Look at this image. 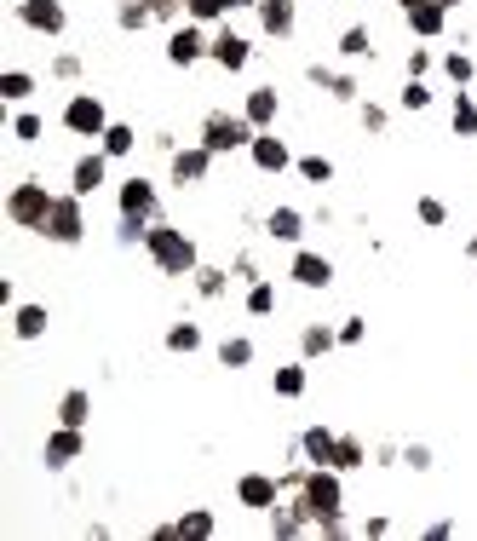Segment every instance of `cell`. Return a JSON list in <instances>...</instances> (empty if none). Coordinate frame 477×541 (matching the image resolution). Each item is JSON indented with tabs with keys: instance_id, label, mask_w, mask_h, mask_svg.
I'll list each match as a JSON object with an SVG mask.
<instances>
[{
	"instance_id": "cell-1",
	"label": "cell",
	"mask_w": 477,
	"mask_h": 541,
	"mask_svg": "<svg viewBox=\"0 0 477 541\" xmlns=\"http://www.w3.org/2000/svg\"><path fill=\"white\" fill-rule=\"evenodd\" d=\"M144 259L156 265L161 277H190L196 265H202V248H196V236L173 225V219H156L150 236H144Z\"/></svg>"
},
{
	"instance_id": "cell-2",
	"label": "cell",
	"mask_w": 477,
	"mask_h": 541,
	"mask_svg": "<svg viewBox=\"0 0 477 541\" xmlns=\"http://www.w3.org/2000/svg\"><path fill=\"white\" fill-rule=\"evenodd\" d=\"M253 133H259V127H253L242 110H207L202 127H196V139H202L207 150L219 156V162H225V156H248Z\"/></svg>"
},
{
	"instance_id": "cell-3",
	"label": "cell",
	"mask_w": 477,
	"mask_h": 541,
	"mask_svg": "<svg viewBox=\"0 0 477 541\" xmlns=\"http://www.w3.org/2000/svg\"><path fill=\"white\" fill-rule=\"evenodd\" d=\"M52 202H58V190H46V179H18V185L6 190V219H12L18 231H35V236H41Z\"/></svg>"
},
{
	"instance_id": "cell-4",
	"label": "cell",
	"mask_w": 477,
	"mask_h": 541,
	"mask_svg": "<svg viewBox=\"0 0 477 541\" xmlns=\"http://www.w3.org/2000/svg\"><path fill=\"white\" fill-rule=\"evenodd\" d=\"M41 236L52 242V248H81V242H87V196L64 190V196L52 202V213H46Z\"/></svg>"
},
{
	"instance_id": "cell-5",
	"label": "cell",
	"mask_w": 477,
	"mask_h": 541,
	"mask_svg": "<svg viewBox=\"0 0 477 541\" xmlns=\"http://www.w3.org/2000/svg\"><path fill=\"white\" fill-rule=\"evenodd\" d=\"M110 110H104V98L98 93H69L64 110H58V127H64L69 139H104V127H110Z\"/></svg>"
},
{
	"instance_id": "cell-6",
	"label": "cell",
	"mask_w": 477,
	"mask_h": 541,
	"mask_svg": "<svg viewBox=\"0 0 477 541\" xmlns=\"http://www.w3.org/2000/svg\"><path fill=\"white\" fill-rule=\"evenodd\" d=\"M299 501H305V513H311V518L345 513V472L340 467H311V478H305Z\"/></svg>"
},
{
	"instance_id": "cell-7",
	"label": "cell",
	"mask_w": 477,
	"mask_h": 541,
	"mask_svg": "<svg viewBox=\"0 0 477 541\" xmlns=\"http://www.w3.org/2000/svg\"><path fill=\"white\" fill-rule=\"evenodd\" d=\"M213 150H207L202 139H190V144H179L173 156H167V185H179V190H202L207 179H213Z\"/></svg>"
},
{
	"instance_id": "cell-8",
	"label": "cell",
	"mask_w": 477,
	"mask_h": 541,
	"mask_svg": "<svg viewBox=\"0 0 477 541\" xmlns=\"http://www.w3.org/2000/svg\"><path fill=\"white\" fill-rule=\"evenodd\" d=\"M207 52H213V29L190 24V18L179 29H167V64L173 70H196V64H207Z\"/></svg>"
},
{
	"instance_id": "cell-9",
	"label": "cell",
	"mask_w": 477,
	"mask_h": 541,
	"mask_svg": "<svg viewBox=\"0 0 477 541\" xmlns=\"http://www.w3.org/2000/svg\"><path fill=\"white\" fill-rule=\"evenodd\" d=\"M81 455H87V426H64V421H58L52 432H46V444H41V467L46 472H69Z\"/></svg>"
},
{
	"instance_id": "cell-10",
	"label": "cell",
	"mask_w": 477,
	"mask_h": 541,
	"mask_svg": "<svg viewBox=\"0 0 477 541\" xmlns=\"http://www.w3.org/2000/svg\"><path fill=\"white\" fill-rule=\"evenodd\" d=\"M288 283L305 288V294H322V288H334V259L299 242L294 254H288Z\"/></svg>"
},
{
	"instance_id": "cell-11",
	"label": "cell",
	"mask_w": 477,
	"mask_h": 541,
	"mask_svg": "<svg viewBox=\"0 0 477 541\" xmlns=\"http://www.w3.org/2000/svg\"><path fill=\"white\" fill-rule=\"evenodd\" d=\"M115 213H127V219H161V190H156V179L127 173V179L115 185Z\"/></svg>"
},
{
	"instance_id": "cell-12",
	"label": "cell",
	"mask_w": 477,
	"mask_h": 541,
	"mask_svg": "<svg viewBox=\"0 0 477 541\" xmlns=\"http://www.w3.org/2000/svg\"><path fill=\"white\" fill-rule=\"evenodd\" d=\"M265 530H271V541H299V536H317V518L305 513L299 495H282L271 513H265Z\"/></svg>"
},
{
	"instance_id": "cell-13",
	"label": "cell",
	"mask_w": 477,
	"mask_h": 541,
	"mask_svg": "<svg viewBox=\"0 0 477 541\" xmlns=\"http://www.w3.org/2000/svg\"><path fill=\"white\" fill-rule=\"evenodd\" d=\"M18 24L41 41H58L69 29V6L64 0H18Z\"/></svg>"
},
{
	"instance_id": "cell-14",
	"label": "cell",
	"mask_w": 477,
	"mask_h": 541,
	"mask_svg": "<svg viewBox=\"0 0 477 541\" xmlns=\"http://www.w3.org/2000/svg\"><path fill=\"white\" fill-rule=\"evenodd\" d=\"M248 162H253V173H265V179H276V173H294V144L282 139V133H253V144H248Z\"/></svg>"
},
{
	"instance_id": "cell-15",
	"label": "cell",
	"mask_w": 477,
	"mask_h": 541,
	"mask_svg": "<svg viewBox=\"0 0 477 541\" xmlns=\"http://www.w3.org/2000/svg\"><path fill=\"white\" fill-rule=\"evenodd\" d=\"M207 64H219L225 75H242L253 64V41L242 35V29L219 24V29H213V52H207Z\"/></svg>"
},
{
	"instance_id": "cell-16",
	"label": "cell",
	"mask_w": 477,
	"mask_h": 541,
	"mask_svg": "<svg viewBox=\"0 0 477 541\" xmlns=\"http://www.w3.org/2000/svg\"><path fill=\"white\" fill-rule=\"evenodd\" d=\"M276 501H282V478L276 472H242L236 478V507L242 513H271Z\"/></svg>"
},
{
	"instance_id": "cell-17",
	"label": "cell",
	"mask_w": 477,
	"mask_h": 541,
	"mask_svg": "<svg viewBox=\"0 0 477 541\" xmlns=\"http://www.w3.org/2000/svg\"><path fill=\"white\" fill-rule=\"evenodd\" d=\"M259 35L265 41H294L299 35V0H259Z\"/></svg>"
},
{
	"instance_id": "cell-18",
	"label": "cell",
	"mask_w": 477,
	"mask_h": 541,
	"mask_svg": "<svg viewBox=\"0 0 477 541\" xmlns=\"http://www.w3.org/2000/svg\"><path fill=\"white\" fill-rule=\"evenodd\" d=\"M403 24H409L414 41H443L449 35V6L443 0H414L409 12H403Z\"/></svg>"
},
{
	"instance_id": "cell-19",
	"label": "cell",
	"mask_w": 477,
	"mask_h": 541,
	"mask_svg": "<svg viewBox=\"0 0 477 541\" xmlns=\"http://www.w3.org/2000/svg\"><path fill=\"white\" fill-rule=\"evenodd\" d=\"M104 185H110V156L104 150H87V156L69 162V190L75 196H98Z\"/></svg>"
},
{
	"instance_id": "cell-20",
	"label": "cell",
	"mask_w": 477,
	"mask_h": 541,
	"mask_svg": "<svg viewBox=\"0 0 477 541\" xmlns=\"http://www.w3.org/2000/svg\"><path fill=\"white\" fill-rule=\"evenodd\" d=\"M305 225H311V219H305L294 202H276V208L265 213V236L282 242V248H299V242H305Z\"/></svg>"
},
{
	"instance_id": "cell-21",
	"label": "cell",
	"mask_w": 477,
	"mask_h": 541,
	"mask_svg": "<svg viewBox=\"0 0 477 541\" xmlns=\"http://www.w3.org/2000/svg\"><path fill=\"white\" fill-rule=\"evenodd\" d=\"M242 116H248L259 133H271L276 121H282V93H276L271 81H265V87H248V93H242Z\"/></svg>"
},
{
	"instance_id": "cell-22",
	"label": "cell",
	"mask_w": 477,
	"mask_h": 541,
	"mask_svg": "<svg viewBox=\"0 0 477 541\" xmlns=\"http://www.w3.org/2000/svg\"><path fill=\"white\" fill-rule=\"evenodd\" d=\"M46 329H52V311H46L41 300H18V306H12V340L35 346V340H46Z\"/></svg>"
},
{
	"instance_id": "cell-23",
	"label": "cell",
	"mask_w": 477,
	"mask_h": 541,
	"mask_svg": "<svg viewBox=\"0 0 477 541\" xmlns=\"http://www.w3.org/2000/svg\"><path fill=\"white\" fill-rule=\"evenodd\" d=\"M294 444H299V455H305L311 467H334V444H340V432H334V426H322V421H311Z\"/></svg>"
},
{
	"instance_id": "cell-24",
	"label": "cell",
	"mask_w": 477,
	"mask_h": 541,
	"mask_svg": "<svg viewBox=\"0 0 477 541\" xmlns=\"http://www.w3.org/2000/svg\"><path fill=\"white\" fill-rule=\"evenodd\" d=\"M334 352H340V329L334 323H299V357L305 363H322Z\"/></svg>"
},
{
	"instance_id": "cell-25",
	"label": "cell",
	"mask_w": 477,
	"mask_h": 541,
	"mask_svg": "<svg viewBox=\"0 0 477 541\" xmlns=\"http://www.w3.org/2000/svg\"><path fill=\"white\" fill-rule=\"evenodd\" d=\"M271 392H276V398H288V403H299L305 392H311V363H305V357L282 363V369L271 375Z\"/></svg>"
},
{
	"instance_id": "cell-26",
	"label": "cell",
	"mask_w": 477,
	"mask_h": 541,
	"mask_svg": "<svg viewBox=\"0 0 477 541\" xmlns=\"http://www.w3.org/2000/svg\"><path fill=\"white\" fill-rule=\"evenodd\" d=\"M190 283H196V294H202L207 306H219V300H225L230 294V283H236V277H230V265H196V271H190Z\"/></svg>"
},
{
	"instance_id": "cell-27",
	"label": "cell",
	"mask_w": 477,
	"mask_h": 541,
	"mask_svg": "<svg viewBox=\"0 0 477 541\" xmlns=\"http://www.w3.org/2000/svg\"><path fill=\"white\" fill-rule=\"evenodd\" d=\"M437 70H443V81H449L455 93H466V87L477 81V58L466 47H455V52H443V58H437Z\"/></svg>"
},
{
	"instance_id": "cell-28",
	"label": "cell",
	"mask_w": 477,
	"mask_h": 541,
	"mask_svg": "<svg viewBox=\"0 0 477 541\" xmlns=\"http://www.w3.org/2000/svg\"><path fill=\"white\" fill-rule=\"evenodd\" d=\"M334 52H340L345 64H363V58H374V29H368V24H345L340 41H334Z\"/></svg>"
},
{
	"instance_id": "cell-29",
	"label": "cell",
	"mask_w": 477,
	"mask_h": 541,
	"mask_svg": "<svg viewBox=\"0 0 477 541\" xmlns=\"http://www.w3.org/2000/svg\"><path fill=\"white\" fill-rule=\"evenodd\" d=\"M368 461H374V449H368V438H357V432H340V444H334V467L351 478V472H363Z\"/></svg>"
},
{
	"instance_id": "cell-30",
	"label": "cell",
	"mask_w": 477,
	"mask_h": 541,
	"mask_svg": "<svg viewBox=\"0 0 477 541\" xmlns=\"http://www.w3.org/2000/svg\"><path fill=\"white\" fill-rule=\"evenodd\" d=\"M98 150H104L110 162H127V156L138 150V127H133V121H110L104 139H98Z\"/></svg>"
},
{
	"instance_id": "cell-31",
	"label": "cell",
	"mask_w": 477,
	"mask_h": 541,
	"mask_svg": "<svg viewBox=\"0 0 477 541\" xmlns=\"http://www.w3.org/2000/svg\"><path fill=\"white\" fill-rule=\"evenodd\" d=\"M161 346H167L173 357H196V352L207 346V334H202V323H167Z\"/></svg>"
},
{
	"instance_id": "cell-32",
	"label": "cell",
	"mask_w": 477,
	"mask_h": 541,
	"mask_svg": "<svg viewBox=\"0 0 477 541\" xmlns=\"http://www.w3.org/2000/svg\"><path fill=\"white\" fill-rule=\"evenodd\" d=\"M213 357H219V369H253V357H259V346H253L248 334H225V340L213 346Z\"/></svg>"
},
{
	"instance_id": "cell-33",
	"label": "cell",
	"mask_w": 477,
	"mask_h": 541,
	"mask_svg": "<svg viewBox=\"0 0 477 541\" xmlns=\"http://www.w3.org/2000/svg\"><path fill=\"white\" fill-rule=\"evenodd\" d=\"M213 536H219L213 507H184L179 513V541H213Z\"/></svg>"
},
{
	"instance_id": "cell-34",
	"label": "cell",
	"mask_w": 477,
	"mask_h": 541,
	"mask_svg": "<svg viewBox=\"0 0 477 541\" xmlns=\"http://www.w3.org/2000/svg\"><path fill=\"white\" fill-rule=\"evenodd\" d=\"M6 133H12V144H41L46 139V116L41 110H12V121H6Z\"/></svg>"
},
{
	"instance_id": "cell-35",
	"label": "cell",
	"mask_w": 477,
	"mask_h": 541,
	"mask_svg": "<svg viewBox=\"0 0 477 541\" xmlns=\"http://www.w3.org/2000/svg\"><path fill=\"white\" fill-rule=\"evenodd\" d=\"M58 421L64 426H92V392L87 386H69L64 398H58Z\"/></svg>"
},
{
	"instance_id": "cell-36",
	"label": "cell",
	"mask_w": 477,
	"mask_h": 541,
	"mask_svg": "<svg viewBox=\"0 0 477 541\" xmlns=\"http://www.w3.org/2000/svg\"><path fill=\"white\" fill-rule=\"evenodd\" d=\"M35 87H41V81H35L29 70H0V98H6L12 110H23V104L35 98Z\"/></svg>"
},
{
	"instance_id": "cell-37",
	"label": "cell",
	"mask_w": 477,
	"mask_h": 541,
	"mask_svg": "<svg viewBox=\"0 0 477 541\" xmlns=\"http://www.w3.org/2000/svg\"><path fill=\"white\" fill-rule=\"evenodd\" d=\"M242 311H248V317H276V283L271 277H259V283L242 288Z\"/></svg>"
},
{
	"instance_id": "cell-38",
	"label": "cell",
	"mask_w": 477,
	"mask_h": 541,
	"mask_svg": "<svg viewBox=\"0 0 477 541\" xmlns=\"http://www.w3.org/2000/svg\"><path fill=\"white\" fill-rule=\"evenodd\" d=\"M449 127H455V139H477V98H472V87L455 93V104H449Z\"/></svg>"
},
{
	"instance_id": "cell-39",
	"label": "cell",
	"mask_w": 477,
	"mask_h": 541,
	"mask_svg": "<svg viewBox=\"0 0 477 541\" xmlns=\"http://www.w3.org/2000/svg\"><path fill=\"white\" fill-rule=\"evenodd\" d=\"M150 24H156V18H150L144 0H115V29H121V35H144Z\"/></svg>"
},
{
	"instance_id": "cell-40",
	"label": "cell",
	"mask_w": 477,
	"mask_h": 541,
	"mask_svg": "<svg viewBox=\"0 0 477 541\" xmlns=\"http://www.w3.org/2000/svg\"><path fill=\"white\" fill-rule=\"evenodd\" d=\"M184 18L202 29H219V24H230V0H184Z\"/></svg>"
},
{
	"instance_id": "cell-41",
	"label": "cell",
	"mask_w": 477,
	"mask_h": 541,
	"mask_svg": "<svg viewBox=\"0 0 477 541\" xmlns=\"http://www.w3.org/2000/svg\"><path fill=\"white\" fill-rule=\"evenodd\" d=\"M294 173L299 179H305V185H334V162H328V156H317V150H311V156H294Z\"/></svg>"
},
{
	"instance_id": "cell-42",
	"label": "cell",
	"mask_w": 477,
	"mask_h": 541,
	"mask_svg": "<svg viewBox=\"0 0 477 541\" xmlns=\"http://www.w3.org/2000/svg\"><path fill=\"white\" fill-rule=\"evenodd\" d=\"M322 93L334 98V104H363V81H357L351 70H334V75H328V87H322Z\"/></svg>"
},
{
	"instance_id": "cell-43",
	"label": "cell",
	"mask_w": 477,
	"mask_h": 541,
	"mask_svg": "<svg viewBox=\"0 0 477 541\" xmlns=\"http://www.w3.org/2000/svg\"><path fill=\"white\" fill-rule=\"evenodd\" d=\"M150 225H156V219H127V213H115V248H144Z\"/></svg>"
},
{
	"instance_id": "cell-44",
	"label": "cell",
	"mask_w": 477,
	"mask_h": 541,
	"mask_svg": "<svg viewBox=\"0 0 477 541\" xmlns=\"http://www.w3.org/2000/svg\"><path fill=\"white\" fill-rule=\"evenodd\" d=\"M414 219H420L426 231H443V225H449V202H443V196H414Z\"/></svg>"
},
{
	"instance_id": "cell-45",
	"label": "cell",
	"mask_w": 477,
	"mask_h": 541,
	"mask_svg": "<svg viewBox=\"0 0 477 541\" xmlns=\"http://www.w3.org/2000/svg\"><path fill=\"white\" fill-rule=\"evenodd\" d=\"M357 121H363V133H374V139H386L391 110L380 104V98H363V104H357Z\"/></svg>"
},
{
	"instance_id": "cell-46",
	"label": "cell",
	"mask_w": 477,
	"mask_h": 541,
	"mask_svg": "<svg viewBox=\"0 0 477 541\" xmlns=\"http://www.w3.org/2000/svg\"><path fill=\"white\" fill-rule=\"evenodd\" d=\"M397 110H409V116L432 110V87H426V81H403V93H397Z\"/></svg>"
},
{
	"instance_id": "cell-47",
	"label": "cell",
	"mask_w": 477,
	"mask_h": 541,
	"mask_svg": "<svg viewBox=\"0 0 477 541\" xmlns=\"http://www.w3.org/2000/svg\"><path fill=\"white\" fill-rule=\"evenodd\" d=\"M403 70H409V81H426V75L437 70V52L420 41V47H409V58H403Z\"/></svg>"
},
{
	"instance_id": "cell-48",
	"label": "cell",
	"mask_w": 477,
	"mask_h": 541,
	"mask_svg": "<svg viewBox=\"0 0 477 541\" xmlns=\"http://www.w3.org/2000/svg\"><path fill=\"white\" fill-rule=\"evenodd\" d=\"M150 6V18H156L161 29H179L184 24V0H144Z\"/></svg>"
},
{
	"instance_id": "cell-49",
	"label": "cell",
	"mask_w": 477,
	"mask_h": 541,
	"mask_svg": "<svg viewBox=\"0 0 477 541\" xmlns=\"http://www.w3.org/2000/svg\"><path fill=\"white\" fill-rule=\"evenodd\" d=\"M81 52H52V81H81Z\"/></svg>"
},
{
	"instance_id": "cell-50",
	"label": "cell",
	"mask_w": 477,
	"mask_h": 541,
	"mask_svg": "<svg viewBox=\"0 0 477 541\" xmlns=\"http://www.w3.org/2000/svg\"><path fill=\"white\" fill-rule=\"evenodd\" d=\"M403 467H409V472H432L437 467L432 444H403Z\"/></svg>"
},
{
	"instance_id": "cell-51",
	"label": "cell",
	"mask_w": 477,
	"mask_h": 541,
	"mask_svg": "<svg viewBox=\"0 0 477 541\" xmlns=\"http://www.w3.org/2000/svg\"><path fill=\"white\" fill-rule=\"evenodd\" d=\"M334 329H340V346H363V340H368V317H340Z\"/></svg>"
},
{
	"instance_id": "cell-52",
	"label": "cell",
	"mask_w": 477,
	"mask_h": 541,
	"mask_svg": "<svg viewBox=\"0 0 477 541\" xmlns=\"http://www.w3.org/2000/svg\"><path fill=\"white\" fill-rule=\"evenodd\" d=\"M230 277H236L242 288L259 283V259H253V254H236V259H230Z\"/></svg>"
},
{
	"instance_id": "cell-53",
	"label": "cell",
	"mask_w": 477,
	"mask_h": 541,
	"mask_svg": "<svg viewBox=\"0 0 477 541\" xmlns=\"http://www.w3.org/2000/svg\"><path fill=\"white\" fill-rule=\"evenodd\" d=\"M317 536H322V541H345V536H351V524H345V513H334V518H317Z\"/></svg>"
},
{
	"instance_id": "cell-54",
	"label": "cell",
	"mask_w": 477,
	"mask_h": 541,
	"mask_svg": "<svg viewBox=\"0 0 477 541\" xmlns=\"http://www.w3.org/2000/svg\"><path fill=\"white\" fill-rule=\"evenodd\" d=\"M368 467H403V444H374V461H368Z\"/></svg>"
},
{
	"instance_id": "cell-55",
	"label": "cell",
	"mask_w": 477,
	"mask_h": 541,
	"mask_svg": "<svg viewBox=\"0 0 477 541\" xmlns=\"http://www.w3.org/2000/svg\"><path fill=\"white\" fill-rule=\"evenodd\" d=\"M357 536H368V541H386V536H391V518H386V513L363 518V524H357Z\"/></svg>"
},
{
	"instance_id": "cell-56",
	"label": "cell",
	"mask_w": 477,
	"mask_h": 541,
	"mask_svg": "<svg viewBox=\"0 0 477 541\" xmlns=\"http://www.w3.org/2000/svg\"><path fill=\"white\" fill-rule=\"evenodd\" d=\"M455 530H460L455 518H432V524H426L420 536H426V541H449V536H455Z\"/></svg>"
},
{
	"instance_id": "cell-57",
	"label": "cell",
	"mask_w": 477,
	"mask_h": 541,
	"mask_svg": "<svg viewBox=\"0 0 477 541\" xmlns=\"http://www.w3.org/2000/svg\"><path fill=\"white\" fill-rule=\"evenodd\" d=\"M150 150H156V156H173V150H179V133H167V127L150 133Z\"/></svg>"
},
{
	"instance_id": "cell-58",
	"label": "cell",
	"mask_w": 477,
	"mask_h": 541,
	"mask_svg": "<svg viewBox=\"0 0 477 541\" xmlns=\"http://www.w3.org/2000/svg\"><path fill=\"white\" fill-rule=\"evenodd\" d=\"M328 75H334V64H305V81H311L317 93H322V87H328Z\"/></svg>"
},
{
	"instance_id": "cell-59",
	"label": "cell",
	"mask_w": 477,
	"mask_h": 541,
	"mask_svg": "<svg viewBox=\"0 0 477 541\" xmlns=\"http://www.w3.org/2000/svg\"><path fill=\"white\" fill-rule=\"evenodd\" d=\"M466 259H472V271H477V231L466 236Z\"/></svg>"
},
{
	"instance_id": "cell-60",
	"label": "cell",
	"mask_w": 477,
	"mask_h": 541,
	"mask_svg": "<svg viewBox=\"0 0 477 541\" xmlns=\"http://www.w3.org/2000/svg\"><path fill=\"white\" fill-rule=\"evenodd\" d=\"M443 6H449V12H460V6H466V0H443Z\"/></svg>"
},
{
	"instance_id": "cell-61",
	"label": "cell",
	"mask_w": 477,
	"mask_h": 541,
	"mask_svg": "<svg viewBox=\"0 0 477 541\" xmlns=\"http://www.w3.org/2000/svg\"><path fill=\"white\" fill-rule=\"evenodd\" d=\"M409 6H414V0H397V12H409Z\"/></svg>"
}]
</instances>
